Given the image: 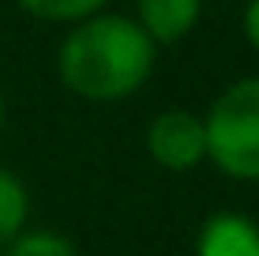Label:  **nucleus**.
<instances>
[{
  "label": "nucleus",
  "mask_w": 259,
  "mask_h": 256,
  "mask_svg": "<svg viewBox=\"0 0 259 256\" xmlns=\"http://www.w3.org/2000/svg\"><path fill=\"white\" fill-rule=\"evenodd\" d=\"M26 218H30V192L12 170L0 166V249L26 230Z\"/></svg>",
  "instance_id": "423d86ee"
},
{
  "label": "nucleus",
  "mask_w": 259,
  "mask_h": 256,
  "mask_svg": "<svg viewBox=\"0 0 259 256\" xmlns=\"http://www.w3.org/2000/svg\"><path fill=\"white\" fill-rule=\"evenodd\" d=\"M207 162L229 181L259 185V76L229 83L210 102L207 117Z\"/></svg>",
  "instance_id": "f03ea898"
},
{
  "label": "nucleus",
  "mask_w": 259,
  "mask_h": 256,
  "mask_svg": "<svg viewBox=\"0 0 259 256\" xmlns=\"http://www.w3.org/2000/svg\"><path fill=\"white\" fill-rule=\"evenodd\" d=\"M147 155L169 173H188L207 162V128L192 109H162L147 125Z\"/></svg>",
  "instance_id": "7ed1b4c3"
},
{
  "label": "nucleus",
  "mask_w": 259,
  "mask_h": 256,
  "mask_svg": "<svg viewBox=\"0 0 259 256\" xmlns=\"http://www.w3.org/2000/svg\"><path fill=\"white\" fill-rule=\"evenodd\" d=\"M195 256H259V223L237 211H218L199 226Z\"/></svg>",
  "instance_id": "39448f33"
},
{
  "label": "nucleus",
  "mask_w": 259,
  "mask_h": 256,
  "mask_svg": "<svg viewBox=\"0 0 259 256\" xmlns=\"http://www.w3.org/2000/svg\"><path fill=\"white\" fill-rule=\"evenodd\" d=\"M15 4L41 23H83L98 15L109 0H15Z\"/></svg>",
  "instance_id": "0eeeda50"
},
{
  "label": "nucleus",
  "mask_w": 259,
  "mask_h": 256,
  "mask_svg": "<svg viewBox=\"0 0 259 256\" xmlns=\"http://www.w3.org/2000/svg\"><path fill=\"white\" fill-rule=\"evenodd\" d=\"M240 26H244V38H248V46H252V49L259 53V0H248V4H244Z\"/></svg>",
  "instance_id": "1a4fd4ad"
},
{
  "label": "nucleus",
  "mask_w": 259,
  "mask_h": 256,
  "mask_svg": "<svg viewBox=\"0 0 259 256\" xmlns=\"http://www.w3.org/2000/svg\"><path fill=\"white\" fill-rule=\"evenodd\" d=\"M4 125H8V102H4V91H0V136H4Z\"/></svg>",
  "instance_id": "9d476101"
},
{
  "label": "nucleus",
  "mask_w": 259,
  "mask_h": 256,
  "mask_svg": "<svg viewBox=\"0 0 259 256\" xmlns=\"http://www.w3.org/2000/svg\"><path fill=\"white\" fill-rule=\"evenodd\" d=\"M158 46L128 15L98 12L71 23L57 49V76L87 102H124L154 72Z\"/></svg>",
  "instance_id": "f257e3e1"
},
{
  "label": "nucleus",
  "mask_w": 259,
  "mask_h": 256,
  "mask_svg": "<svg viewBox=\"0 0 259 256\" xmlns=\"http://www.w3.org/2000/svg\"><path fill=\"white\" fill-rule=\"evenodd\" d=\"M203 0H136V23L154 46H177L195 30Z\"/></svg>",
  "instance_id": "20e7f679"
},
{
  "label": "nucleus",
  "mask_w": 259,
  "mask_h": 256,
  "mask_svg": "<svg viewBox=\"0 0 259 256\" xmlns=\"http://www.w3.org/2000/svg\"><path fill=\"white\" fill-rule=\"evenodd\" d=\"M4 256H79V249L57 230H23L4 245Z\"/></svg>",
  "instance_id": "6e6552de"
}]
</instances>
